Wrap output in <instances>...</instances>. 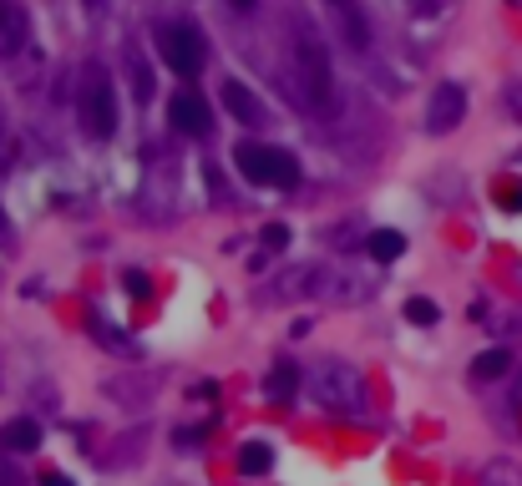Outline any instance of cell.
<instances>
[{"label":"cell","instance_id":"6da1fadb","mask_svg":"<svg viewBox=\"0 0 522 486\" xmlns=\"http://www.w3.org/2000/svg\"><path fill=\"white\" fill-rule=\"evenodd\" d=\"M289 87L305 102L310 117L330 122L335 117V71H330V46L320 41V31L300 16L289 31Z\"/></svg>","mask_w":522,"mask_h":486},{"label":"cell","instance_id":"7a4b0ae2","mask_svg":"<svg viewBox=\"0 0 522 486\" xmlns=\"http://www.w3.org/2000/svg\"><path fill=\"white\" fill-rule=\"evenodd\" d=\"M284 289L264 294V299H284V294H315L325 304H365L370 294H376V284H370L360 269H345V264H305L279 279Z\"/></svg>","mask_w":522,"mask_h":486},{"label":"cell","instance_id":"3957f363","mask_svg":"<svg viewBox=\"0 0 522 486\" xmlns=\"http://www.w3.org/2000/svg\"><path fill=\"white\" fill-rule=\"evenodd\" d=\"M310 395H315L320 411H330L340 421H360L365 416V385H360L355 365H345V360H320L315 375H310Z\"/></svg>","mask_w":522,"mask_h":486},{"label":"cell","instance_id":"277c9868","mask_svg":"<svg viewBox=\"0 0 522 486\" xmlns=\"http://www.w3.org/2000/svg\"><path fill=\"white\" fill-rule=\"evenodd\" d=\"M77 117H82V132L92 142H107L117 132V87L102 61H87L82 66V87H77Z\"/></svg>","mask_w":522,"mask_h":486},{"label":"cell","instance_id":"5b68a950","mask_svg":"<svg viewBox=\"0 0 522 486\" xmlns=\"http://www.w3.org/2000/svg\"><path fill=\"white\" fill-rule=\"evenodd\" d=\"M234 162H239V173L249 183H259V188H294L300 183V162H294V152L269 147V142H239Z\"/></svg>","mask_w":522,"mask_h":486},{"label":"cell","instance_id":"8992f818","mask_svg":"<svg viewBox=\"0 0 522 486\" xmlns=\"http://www.w3.org/2000/svg\"><path fill=\"white\" fill-rule=\"evenodd\" d=\"M158 51H163V61H168L178 76H198L203 61H208L203 31L188 26V21H168V26H158Z\"/></svg>","mask_w":522,"mask_h":486},{"label":"cell","instance_id":"52a82bcc","mask_svg":"<svg viewBox=\"0 0 522 486\" xmlns=\"http://www.w3.org/2000/svg\"><path fill=\"white\" fill-rule=\"evenodd\" d=\"M462 117H467V87L462 81H436V92L426 102V132L446 137L452 127H462Z\"/></svg>","mask_w":522,"mask_h":486},{"label":"cell","instance_id":"ba28073f","mask_svg":"<svg viewBox=\"0 0 522 486\" xmlns=\"http://www.w3.org/2000/svg\"><path fill=\"white\" fill-rule=\"evenodd\" d=\"M325 11L335 21V41H345L355 56H365L370 51V16L360 0H325Z\"/></svg>","mask_w":522,"mask_h":486},{"label":"cell","instance_id":"9c48e42d","mask_svg":"<svg viewBox=\"0 0 522 486\" xmlns=\"http://www.w3.org/2000/svg\"><path fill=\"white\" fill-rule=\"evenodd\" d=\"M168 122H173V132H183V137H208L213 112H208V102H203L198 92H173V102H168Z\"/></svg>","mask_w":522,"mask_h":486},{"label":"cell","instance_id":"30bf717a","mask_svg":"<svg viewBox=\"0 0 522 486\" xmlns=\"http://www.w3.org/2000/svg\"><path fill=\"white\" fill-rule=\"evenodd\" d=\"M26 41H31V16H26V6H21V0H0V61L21 56Z\"/></svg>","mask_w":522,"mask_h":486},{"label":"cell","instance_id":"8fae6325","mask_svg":"<svg viewBox=\"0 0 522 486\" xmlns=\"http://www.w3.org/2000/svg\"><path fill=\"white\" fill-rule=\"evenodd\" d=\"M223 107H229L239 122H249V127H259V122L269 117V112H264V102L244 87V81H223Z\"/></svg>","mask_w":522,"mask_h":486},{"label":"cell","instance_id":"7c38bea8","mask_svg":"<svg viewBox=\"0 0 522 486\" xmlns=\"http://www.w3.org/2000/svg\"><path fill=\"white\" fill-rule=\"evenodd\" d=\"M365 254L376 259V264H396L406 254V238L396 228H376V233H365Z\"/></svg>","mask_w":522,"mask_h":486},{"label":"cell","instance_id":"4fadbf2b","mask_svg":"<svg viewBox=\"0 0 522 486\" xmlns=\"http://www.w3.org/2000/svg\"><path fill=\"white\" fill-rule=\"evenodd\" d=\"M0 446H6V451H36L41 446V426L21 416V421H11L6 431H0Z\"/></svg>","mask_w":522,"mask_h":486},{"label":"cell","instance_id":"5bb4252c","mask_svg":"<svg viewBox=\"0 0 522 486\" xmlns=\"http://www.w3.org/2000/svg\"><path fill=\"white\" fill-rule=\"evenodd\" d=\"M507 370H512V355H507V350H482V355L472 360V380H477V385H487V380H502Z\"/></svg>","mask_w":522,"mask_h":486},{"label":"cell","instance_id":"9a60e30c","mask_svg":"<svg viewBox=\"0 0 522 486\" xmlns=\"http://www.w3.org/2000/svg\"><path fill=\"white\" fill-rule=\"evenodd\" d=\"M269 466H274L269 441H244V446H239V471H244V476H264Z\"/></svg>","mask_w":522,"mask_h":486},{"label":"cell","instance_id":"2e32d148","mask_svg":"<svg viewBox=\"0 0 522 486\" xmlns=\"http://www.w3.org/2000/svg\"><path fill=\"white\" fill-rule=\"evenodd\" d=\"M21 168V137L11 127V117L0 112V173H16Z\"/></svg>","mask_w":522,"mask_h":486},{"label":"cell","instance_id":"e0dca14e","mask_svg":"<svg viewBox=\"0 0 522 486\" xmlns=\"http://www.w3.org/2000/svg\"><path fill=\"white\" fill-rule=\"evenodd\" d=\"M482 486H522V466L512 456H497L482 466Z\"/></svg>","mask_w":522,"mask_h":486},{"label":"cell","instance_id":"ac0fdd59","mask_svg":"<svg viewBox=\"0 0 522 486\" xmlns=\"http://www.w3.org/2000/svg\"><path fill=\"white\" fill-rule=\"evenodd\" d=\"M294 385H300V370H294L289 360H279V365L269 370V380H264V390H269L274 400H284V395H289Z\"/></svg>","mask_w":522,"mask_h":486},{"label":"cell","instance_id":"d6986e66","mask_svg":"<svg viewBox=\"0 0 522 486\" xmlns=\"http://www.w3.org/2000/svg\"><path fill=\"white\" fill-rule=\"evenodd\" d=\"M406 319H411V324H436V319H441V309H436L431 299L411 294V299H406Z\"/></svg>","mask_w":522,"mask_h":486},{"label":"cell","instance_id":"ffe728a7","mask_svg":"<svg viewBox=\"0 0 522 486\" xmlns=\"http://www.w3.org/2000/svg\"><path fill=\"white\" fill-rule=\"evenodd\" d=\"M127 66H132V92H137V102H147V97H153V81H147L142 56H137V51H127Z\"/></svg>","mask_w":522,"mask_h":486},{"label":"cell","instance_id":"44dd1931","mask_svg":"<svg viewBox=\"0 0 522 486\" xmlns=\"http://www.w3.org/2000/svg\"><path fill=\"white\" fill-rule=\"evenodd\" d=\"M492 193H497V203H502L507 213H522V183H517V178H502Z\"/></svg>","mask_w":522,"mask_h":486},{"label":"cell","instance_id":"7402d4cb","mask_svg":"<svg viewBox=\"0 0 522 486\" xmlns=\"http://www.w3.org/2000/svg\"><path fill=\"white\" fill-rule=\"evenodd\" d=\"M122 289H127L132 299H153V279H147L142 269H127V274H122Z\"/></svg>","mask_w":522,"mask_h":486},{"label":"cell","instance_id":"603a6c76","mask_svg":"<svg viewBox=\"0 0 522 486\" xmlns=\"http://www.w3.org/2000/svg\"><path fill=\"white\" fill-rule=\"evenodd\" d=\"M502 112L522 127V81H507V92H502Z\"/></svg>","mask_w":522,"mask_h":486},{"label":"cell","instance_id":"cb8c5ba5","mask_svg":"<svg viewBox=\"0 0 522 486\" xmlns=\"http://www.w3.org/2000/svg\"><path fill=\"white\" fill-rule=\"evenodd\" d=\"M0 486H26V476H21V466L11 461V451H0Z\"/></svg>","mask_w":522,"mask_h":486},{"label":"cell","instance_id":"d4e9b609","mask_svg":"<svg viewBox=\"0 0 522 486\" xmlns=\"http://www.w3.org/2000/svg\"><path fill=\"white\" fill-rule=\"evenodd\" d=\"M208 436H213V421H203V426H188V431H178L173 441H178V446H198V441H208Z\"/></svg>","mask_w":522,"mask_h":486},{"label":"cell","instance_id":"484cf974","mask_svg":"<svg viewBox=\"0 0 522 486\" xmlns=\"http://www.w3.org/2000/svg\"><path fill=\"white\" fill-rule=\"evenodd\" d=\"M284 243H289V228H284V223H269V228H264V249H274V254H279Z\"/></svg>","mask_w":522,"mask_h":486},{"label":"cell","instance_id":"4316f807","mask_svg":"<svg viewBox=\"0 0 522 486\" xmlns=\"http://www.w3.org/2000/svg\"><path fill=\"white\" fill-rule=\"evenodd\" d=\"M223 6H229L234 16H254V11H259V0H223Z\"/></svg>","mask_w":522,"mask_h":486},{"label":"cell","instance_id":"83f0119b","mask_svg":"<svg viewBox=\"0 0 522 486\" xmlns=\"http://www.w3.org/2000/svg\"><path fill=\"white\" fill-rule=\"evenodd\" d=\"M193 395H198V400H218V385H213V380H198Z\"/></svg>","mask_w":522,"mask_h":486},{"label":"cell","instance_id":"f1b7e54d","mask_svg":"<svg viewBox=\"0 0 522 486\" xmlns=\"http://www.w3.org/2000/svg\"><path fill=\"white\" fill-rule=\"evenodd\" d=\"M16 238V228H11V218H6V208H0V243H11Z\"/></svg>","mask_w":522,"mask_h":486},{"label":"cell","instance_id":"f546056e","mask_svg":"<svg viewBox=\"0 0 522 486\" xmlns=\"http://www.w3.org/2000/svg\"><path fill=\"white\" fill-rule=\"evenodd\" d=\"M41 486H71V476H61V471H46V476H41Z\"/></svg>","mask_w":522,"mask_h":486}]
</instances>
